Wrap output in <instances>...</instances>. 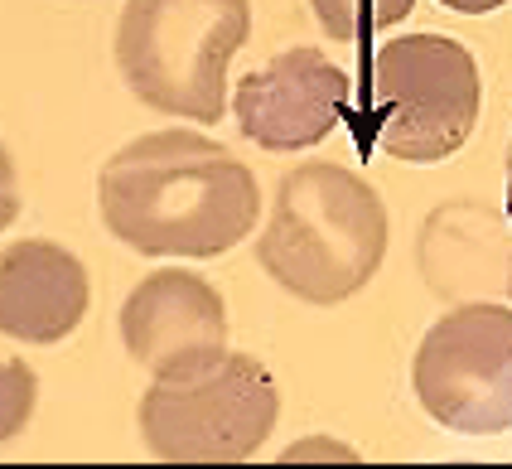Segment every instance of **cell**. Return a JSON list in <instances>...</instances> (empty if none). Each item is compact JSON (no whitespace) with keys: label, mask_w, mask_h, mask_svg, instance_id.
<instances>
[{"label":"cell","mask_w":512,"mask_h":469,"mask_svg":"<svg viewBox=\"0 0 512 469\" xmlns=\"http://www.w3.org/2000/svg\"><path fill=\"white\" fill-rule=\"evenodd\" d=\"M387 257V204L334 160H305L281 179L271 223L256 237L261 271L305 305H343Z\"/></svg>","instance_id":"obj_2"},{"label":"cell","mask_w":512,"mask_h":469,"mask_svg":"<svg viewBox=\"0 0 512 469\" xmlns=\"http://www.w3.org/2000/svg\"><path fill=\"white\" fill-rule=\"evenodd\" d=\"M305 455H334V460H358L348 445H334V440H300L285 450V460H305Z\"/></svg>","instance_id":"obj_13"},{"label":"cell","mask_w":512,"mask_h":469,"mask_svg":"<svg viewBox=\"0 0 512 469\" xmlns=\"http://www.w3.org/2000/svg\"><path fill=\"white\" fill-rule=\"evenodd\" d=\"M107 233L141 257H218L256 228V175L203 131H150L97 175Z\"/></svg>","instance_id":"obj_1"},{"label":"cell","mask_w":512,"mask_h":469,"mask_svg":"<svg viewBox=\"0 0 512 469\" xmlns=\"http://www.w3.org/2000/svg\"><path fill=\"white\" fill-rule=\"evenodd\" d=\"M479 63L445 34H406L372 49L358 102L343 112L368 155L435 165L455 155L479 121Z\"/></svg>","instance_id":"obj_3"},{"label":"cell","mask_w":512,"mask_h":469,"mask_svg":"<svg viewBox=\"0 0 512 469\" xmlns=\"http://www.w3.org/2000/svg\"><path fill=\"white\" fill-rule=\"evenodd\" d=\"M121 344L155 378L228 353V305L194 271H150L121 305Z\"/></svg>","instance_id":"obj_7"},{"label":"cell","mask_w":512,"mask_h":469,"mask_svg":"<svg viewBox=\"0 0 512 469\" xmlns=\"http://www.w3.org/2000/svg\"><path fill=\"white\" fill-rule=\"evenodd\" d=\"M15 213H20V184H15V160H10V150L0 146V233L15 223Z\"/></svg>","instance_id":"obj_12"},{"label":"cell","mask_w":512,"mask_h":469,"mask_svg":"<svg viewBox=\"0 0 512 469\" xmlns=\"http://www.w3.org/2000/svg\"><path fill=\"white\" fill-rule=\"evenodd\" d=\"M39 402V378L20 358H0V440H15Z\"/></svg>","instance_id":"obj_11"},{"label":"cell","mask_w":512,"mask_h":469,"mask_svg":"<svg viewBox=\"0 0 512 469\" xmlns=\"http://www.w3.org/2000/svg\"><path fill=\"white\" fill-rule=\"evenodd\" d=\"M416 402L435 426L459 436L512 431V310L508 305H455L435 320L411 363Z\"/></svg>","instance_id":"obj_6"},{"label":"cell","mask_w":512,"mask_h":469,"mask_svg":"<svg viewBox=\"0 0 512 469\" xmlns=\"http://www.w3.org/2000/svg\"><path fill=\"white\" fill-rule=\"evenodd\" d=\"M440 5H450L459 15H488V10H498V5H508V0H440Z\"/></svg>","instance_id":"obj_14"},{"label":"cell","mask_w":512,"mask_h":469,"mask_svg":"<svg viewBox=\"0 0 512 469\" xmlns=\"http://www.w3.org/2000/svg\"><path fill=\"white\" fill-rule=\"evenodd\" d=\"M508 223H512V155H508Z\"/></svg>","instance_id":"obj_15"},{"label":"cell","mask_w":512,"mask_h":469,"mask_svg":"<svg viewBox=\"0 0 512 469\" xmlns=\"http://www.w3.org/2000/svg\"><path fill=\"white\" fill-rule=\"evenodd\" d=\"M348 73L319 49H285L261 63L237 88V126L261 150H310L319 146L348 112Z\"/></svg>","instance_id":"obj_8"},{"label":"cell","mask_w":512,"mask_h":469,"mask_svg":"<svg viewBox=\"0 0 512 469\" xmlns=\"http://www.w3.org/2000/svg\"><path fill=\"white\" fill-rule=\"evenodd\" d=\"M281 416V387L252 353L155 378L141 397V440L170 465H237L256 455Z\"/></svg>","instance_id":"obj_5"},{"label":"cell","mask_w":512,"mask_h":469,"mask_svg":"<svg viewBox=\"0 0 512 469\" xmlns=\"http://www.w3.org/2000/svg\"><path fill=\"white\" fill-rule=\"evenodd\" d=\"M252 0H126L116 68L145 107L213 121L228 102V63L247 44Z\"/></svg>","instance_id":"obj_4"},{"label":"cell","mask_w":512,"mask_h":469,"mask_svg":"<svg viewBox=\"0 0 512 469\" xmlns=\"http://www.w3.org/2000/svg\"><path fill=\"white\" fill-rule=\"evenodd\" d=\"M416 0H310L319 30L339 44H363L372 34L392 30L411 15Z\"/></svg>","instance_id":"obj_10"},{"label":"cell","mask_w":512,"mask_h":469,"mask_svg":"<svg viewBox=\"0 0 512 469\" xmlns=\"http://www.w3.org/2000/svg\"><path fill=\"white\" fill-rule=\"evenodd\" d=\"M87 266L44 237H25L0 252V334L20 344H58L87 315Z\"/></svg>","instance_id":"obj_9"}]
</instances>
